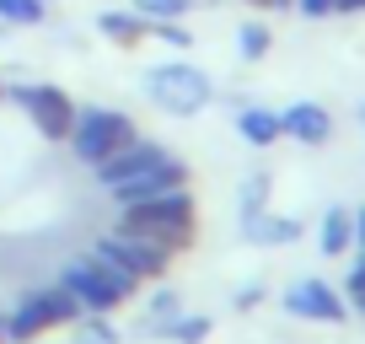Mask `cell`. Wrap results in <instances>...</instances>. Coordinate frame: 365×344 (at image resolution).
<instances>
[{"mask_svg": "<svg viewBox=\"0 0 365 344\" xmlns=\"http://www.w3.org/2000/svg\"><path fill=\"white\" fill-rule=\"evenodd\" d=\"M150 33H156L161 44H172V49H188V44H194V38H188V27H182V22H150Z\"/></svg>", "mask_w": 365, "mask_h": 344, "instance_id": "cell-24", "label": "cell"}, {"mask_svg": "<svg viewBox=\"0 0 365 344\" xmlns=\"http://www.w3.org/2000/svg\"><path fill=\"white\" fill-rule=\"evenodd\" d=\"M6 97H11V103L22 108L27 118H33L43 140H65L70 124H76V103H70V92L48 86V81H16Z\"/></svg>", "mask_w": 365, "mask_h": 344, "instance_id": "cell-5", "label": "cell"}, {"mask_svg": "<svg viewBox=\"0 0 365 344\" xmlns=\"http://www.w3.org/2000/svg\"><path fill=\"white\" fill-rule=\"evenodd\" d=\"M269 6H296V0H269Z\"/></svg>", "mask_w": 365, "mask_h": 344, "instance_id": "cell-30", "label": "cell"}, {"mask_svg": "<svg viewBox=\"0 0 365 344\" xmlns=\"http://www.w3.org/2000/svg\"><path fill=\"white\" fill-rule=\"evenodd\" d=\"M263 194H269V178H252V183L242 188V221H247V216H263Z\"/></svg>", "mask_w": 365, "mask_h": 344, "instance_id": "cell-23", "label": "cell"}, {"mask_svg": "<svg viewBox=\"0 0 365 344\" xmlns=\"http://www.w3.org/2000/svg\"><path fill=\"white\" fill-rule=\"evenodd\" d=\"M97 33L113 38V44H140V38L150 33V22L129 6V11H97Z\"/></svg>", "mask_w": 365, "mask_h": 344, "instance_id": "cell-12", "label": "cell"}, {"mask_svg": "<svg viewBox=\"0 0 365 344\" xmlns=\"http://www.w3.org/2000/svg\"><path fill=\"white\" fill-rule=\"evenodd\" d=\"M167 188H188V167H182L178 156H167L156 172H145V178H129V183H113L108 194H113V205L124 210V205H140V199H156V194H167Z\"/></svg>", "mask_w": 365, "mask_h": 344, "instance_id": "cell-9", "label": "cell"}, {"mask_svg": "<svg viewBox=\"0 0 365 344\" xmlns=\"http://www.w3.org/2000/svg\"><path fill=\"white\" fill-rule=\"evenodd\" d=\"M140 86H145V97L161 108V113H172V118H194L199 108L210 103V76L194 70V65H182V59L150 65L145 76H140Z\"/></svg>", "mask_w": 365, "mask_h": 344, "instance_id": "cell-2", "label": "cell"}, {"mask_svg": "<svg viewBox=\"0 0 365 344\" xmlns=\"http://www.w3.org/2000/svg\"><path fill=\"white\" fill-rule=\"evenodd\" d=\"M178 312H182V296H178V290H167V285H161L156 296H150V318H145V333H167V323L178 318Z\"/></svg>", "mask_w": 365, "mask_h": 344, "instance_id": "cell-18", "label": "cell"}, {"mask_svg": "<svg viewBox=\"0 0 365 344\" xmlns=\"http://www.w3.org/2000/svg\"><path fill=\"white\" fill-rule=\"evenodd\" d=\"M242 231H247V242H296L301 237L296 221H269V216H247Z\"/></svg>", "mask_w": 365, "mask_h": 344, "instance_id": "cell-15", "label": "cell"}, {"mask_svg": "<svg viewBox=\"0 0 365 344\" xmlns=\"http://www.w3.org/2000/svg\"><path fill=\"white\" fill-rule=\"evenodd\" d=\"M129 6H135L145 22H178V16L188 11L194 0H129Z\"/></svg>", "mask_w": 365, "mask_h": 344, "instance_id": "cell-20", "label": "cell"}, {"mask_svg": "<svg viewBox=\"0 0 365 344\" xmlns=\"http://www.w3.org/2000/svg\"><path fill=\"white\" fill-rule=\"evenodd\" d=\"M333 11H344V16H354V11H365V0H333Z\"/></svg>", "mask_w": 365, "mask_h": 344, "instance_id": "cell-28", "label": "cell"}, {"mask_svg": "<svg viewBox=\"0 0 365 344\" xmlns=\"http://www.w3.org/2000/svg\"><path fill=\"white\" fill-rule=\"evenodd\" d=\"M97 248H108L118 258V264L129 269V275H140V280H161L167 275V264H172V248H161L156 237H140V231H108Z\"/></svg>", "mask_w": 365, "mask_h": 344, "instance_id": "cell-6", "label": "cell"}, {"mask_svg": "<svg viewBox=\"0 0 365 344\" xmlns=\"http://www.w3.org/2000/svg\"><path fill=\"white\" fill-rule=\"evenodd\" d=\"M237 49H242L247 59H263V54H269V27H263V22H242Z\"/></svg>", "mask_w": 365, "mask_h": 344, "instance_id": "cell-22", "label": "cell"}, {"mask_svg": "<svg viewBox=\"0 0 365 344\" xmlns=\"http://www.w3.org/2000/svg\"><path fill=\"white\" fill-rule=\"evenodd\" d=\"M140 129H135V118L124 113V108H81L76 113V124H70V151H76L86 167H97L103 156H113L118 146H129Z\"/></svg>", "mask_w": 365, "mask_h": 344, "instance_id": "cell-4", "label": "cell"}, {"mask_svg": "<svg viewBox=\"0 0 365 344\" xmlns=\"http://www.w3.org/2000/svg\"><path fill=\"white\" fill-rule=\"evenodd\" d=\"M252 6H269V0H252Z\"/></svg>", "mask_w": 365, "mask_h": 344, "instance_id": "cell-32", "label": "cell"}, {"mask_svg": "<svg viewBox=\"0 0 365 344\" xmlns=\"http://www.w3.org/2000/svg\"><path fill=\"white\" fill-rule=\"evenodd\" d=\"M0 344H6V328H0Z\"/></svg>", "mask_w": 365, "mask_h": 344, "instance_id": "cell-33", "label": "cell"}, {"mask_svg": "<svg viewBox=\"0 0 365 344\" xmlns=\"http://www.w3.org/2000/svg\"><path fill=\"white\" fill-rule=\"evenodd\" d=\"M349 296H365V248H360V258H354V269H349Z\"/></svg>", "mask_w": 365, "mask_h": 344, "instance_id": "cell-25", "label": "cell"}, {"mask_svg": "<svg viewBox=\"0 0 365 344\" xmlns=\"http://www.w3.org/2000/svg\"><path fill=\"white\" fill-rule=\"evenodd\" d=\"M91 264H97V269H103V275H108V285H113L118 290V296H135V290H140V275H129V269L124 264H118V258H113V253H108V248H91Z\"/></svg>", "mask_w": 365, "mask_h": 344, "instance_id": "cell-16", "label": "cell"}, {"mask_svg": "<svg viewBox=\"0 0 365 344\" xmlns=\"http://www.w3.org/2000/svg\"><path fill=\"white\" fill-rule=\"evenodd\" d=\"M301 16H333V0H296Z\"/></svg>", "mask_w": 365, "mask_h": 344, "instance_id": "cell-26", "label": "cell"}, {"mask_svg": "<svg viewBox=\"0 0 365 344\" xmlns=\"http://www.w3.org/2000/svg\"><path fill=\"white\" fill-rule=\"evenodd\" d=\"M258 301H263V290H258V285H247V290H237V307H242V312H247V307H258Z\"/></svg>", "mask_w": 365, "mask_h": 344, "instance_id": "cell-27", "label": "cell"}, {"mask_svg": "<svg viewBox=\"0 0 365 344\" xmlns=\"http://www.w3.org/2000/svg\"><path fill=\"white\" fill-rule=\"evenodd\" d=\"M360 118H365V108H360Z\"/></svg>", "mask_w": 365, "mask_h": 344, "instance_id": "cell-35", "label": "cell"}, {"mask_svg": "<svg viewBox=\"0 0 365 344\" xmlns=\"http://www.w3.org/2000/svg\"><path fill=\"white\" fill-rule=\"evenodd\" d=\"M167 156H172V151L161 146V140L135 135L129 146H118L113 156H103V161H97V183H103V188H113V183H129V178H145V172H156Z\"/></svg>", "mask_w": 365, "mask_h": 344, "instance_id": "cell-7", "label": "cell"}, {"mask_svg": "<svg viewBox=\"0 0 365 344\" xmlns=\"http://www.w3.org/2000/svg\"><path fill=\"white\" fill-rule=\"evenodd\" d=\"M285 312H296V318H312V323H344L339 290L322 285V280H296V285L285 290Z\"/></svg>", "mask_w": 365, "mask_h": 344, "instance_id": "cell-10", "label": "cell"}, {"mask_svg": "<svg viewBox=\"0 0 365 344\" xmlns=\"http://www.w3.org/2000/svg\"><path fill=\"white\" fill-rule=\"evenodd\" d=\"M237 129H242V140H247V146H274V140L285 135V129H279V113H269V108H242V113H237Z\"/></svg>", "mask_w": 365, "mask_h": 344, "instance_id": "cell-13", "label": "cell"}, {"mask_svg": "<svg viewBox=\"0 0 365 344\" xmlns=\"http://www.w3.org/2000/svg\"><path fill=\"white\" fill-rule=\"evenodd\" d=\"M59 285H65L70 296L81 301V312H91V318H108L113 307H124V296L108 285V275L91 264V258H70L65 275H59Z\"/></svg>", "mask_w": 365, "mask_h": 344, "instance_id": "cell-8", "label": "cell"}, {"mask_svg": "<svg viewBox=\"0 0 365 344\" xmlns=\"http://www.w3.org/2000/svg\"><path fill=\"white\" fill-rule=\"evenodd\" d=\"M167 339H172V344H199V339H210V318H182V312H178V318L167 323Z\"/></svg>", "mask_w": 365, "mask_h": 344, "instance_id": "cell-21", "label": "cell"}, {"mask_svg": "<svg viewBox=\"0 0 365 344\" xmlns=\"http://www.w3.org/2000/svg\"><path fill=\"white\" fill-rule=\"evenodd\" d=\"M70 328H76V344H118V328L108 318H91V312H86V318H76Z\"/></svg>", "mask_w": 365, "mask_h": 344, "instance_id": "cell-19", "label": "cell"}, {"mask_svg": "<svg viewBox=\"0 0 365 344\" xmlns=\"http://www.w3.org/2000/svg\"><path fill=\"white\" fill-rule=\"evenodd\" d=\"M0 97H6V86H0Z\"/></svg>", "mask_w": 365, "mask_h": 344, "instance_id": "cell-34", "label": "cell"}, {"mask_svg": "<svg viewBox=\"0 0 365 344\" xmlns=\"http://www.w3.org/2000/svg\"><path fill=\"white\" fill-rule=\"evenodd\" d=\"M118 226L140 231V237H156L161 248L182 253L194 242V199H188V188H167V194H156V199L124 205L118 210Z\"/></svg>", "mask_w": 365, "mask_h": 344, "instance_id": "cell-1", "label": "cell"}, {"mask_svg": "<svg viewBox=\"0 0 365 344\" xmlns=\"http://www.w3.org/2000/svg\"><path fill=\"white\" fill-rule=\"evenodd\" d=\"M48 16V0H0V22L11 27H38Z\"/></svg>", "mask_w": 365, "mask_h": 344, "instance_id": "cell-17", "label": "cell"}, {"mask_svg": "<svg viewBox=\"0 0 365 344\" xmlns=\"http://www.w3.org/2000/svg\"><path fill=\"white\" fill-rule=\"evenodd\" d=\"M354 307H360V312H365V296H354Z\"/></svg>", "mask_w": 365, "mask_h": 344, "instance_id": "cell-31", "label": "cell"}, {"mask_svg": "<svg viewBox=\"0 0 365 344\" xmlns=\"http://www.w3.org/2000/svg\"><path fill=\"white\" fill-rule=\"evenodd\" d=\"M349 242H354V216L349 210H328L322 216V253L339 258V253H349Z\"/></svg>", "mask_w": 365, "mask_h": 344, "instance_id": "cell-14", "label": "cell"}, {"mask_svg": "<svg viewBox=\"0 0 365 344\" xmlns=\"http://www.w3.org/2000/svg\"><path fill=\"white\" fill-rule=\"evenodd\" d=\"M76 318H86L81 301L70 296L65 285H48V290H33V296L16 301V312L0 323V328H6V344H33L38 333L59 328V323H76Z\"/></svg>", "mask_w": 365, "mask_h": 344, "instance_id": "cell-3", "label": "cell"}, {"mask_svg": "<svg viewBox=\"0 0 365 344\" xmlns=\"http://www.w3.org/2000/svg\"><path fill=\"white\" fill-rule=\"evenodd\" d=\"M354 237H360V248H365V210L354 216Z\"/></svg>", "mask_w": 365, "mask_h": 344, "instance_id": "cell-29", "label": "cell"}, {"mask_svg": "<svg viewBox=\"0 0 365 344\" xmlns=\"http://www.w3.org/2000/svg\"><path fill=\"white\" fill-rule=\"evenodd\" d=\"M279 129H285L290 140H301V146H322V140L333 135V118H328V108H317V103H290L285 113H279Z\"/></svg>", "mask_w": 365, "mask_h": 344, "instance_id": "cell-11", "label": "cell"}]
</instances>
